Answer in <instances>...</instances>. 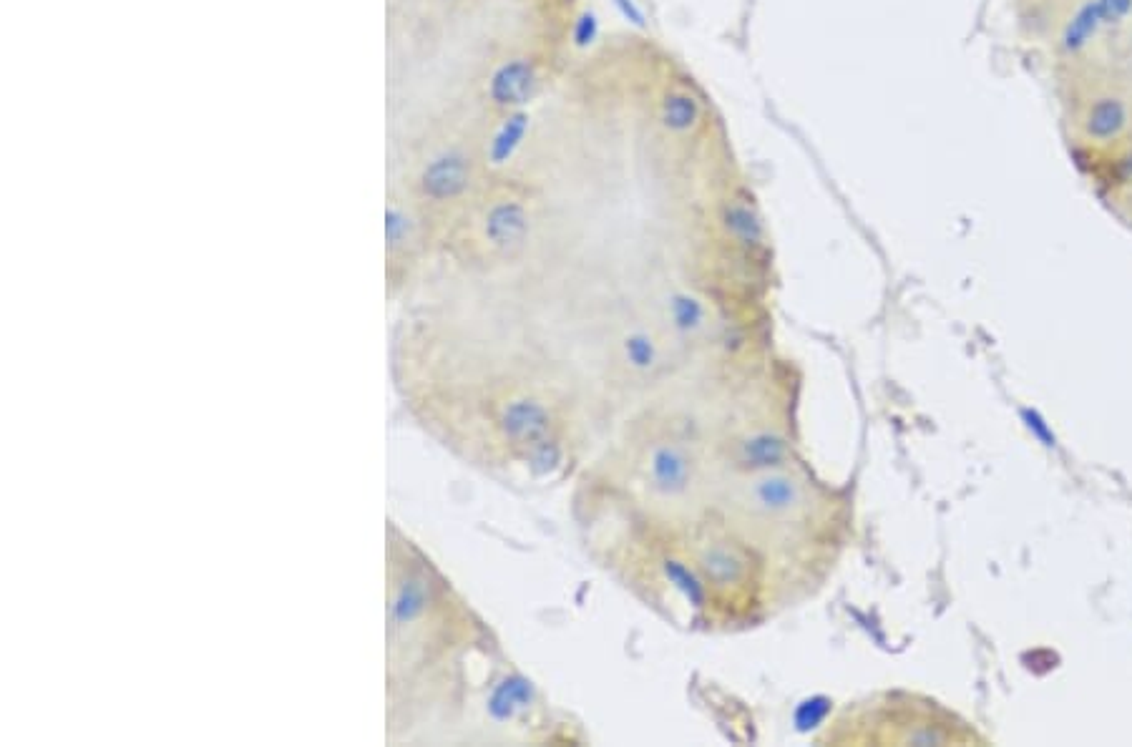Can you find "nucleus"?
Here are the masks:
<instances>
[{"label":"nucleus","mask_w":1132,"mask_h":747,"mask_svg":"<svg viewBox=\"0 0 1132 747\" xmlns=\"http://www.w3.org/2000/svg\"><path fill=\"white\" fill-rule=\"evenodd\" d=\"M579 0H388V184L466 202L574 63Z\"/></svg>","instance_id":"1"},{"label":"nucleus","mask_w":1132,"mask_h":747,"mask_svg":"<svg viewBox=\"0 0 1132 747\" xmlns=\"http://www.w3.org/2000/svg\"><path fill=\"white\" fill-rule=\"evenodd\" d=\"M431 290L411 300L390 348L395 393L416 426L506 486L577 476L604 426L579 365L511 302Z\"/></svg>","instance_id":"2"},{"label":"nucleus","mask_w":1132,"mask_h":747,"mask_svg":"<svg viewBox=\"0 0 1132 747\" xmlns=\"http://www.w3.org/2000/svg\"><path fill=\"white\" fill-rule=\"evenodd\" d=\"M388 735L421 740L458 725L509 664L489 622L436 561L388 524Z\"/></svg>","instance_id":"3"},{"label":"nucleus","mask_w":1132,"mask_h":747,"mask_svg":"<svg viewBox=\"0 0 1132 747\" xmlns=\"http://www.w3.org/2000/svg\"><path fill=\"white\" fill-rule=\"evenodd\" d=\"M582 541L637 602L692 632L743 634L778 614L768 564L715 509L675 524L609 521Z\"/></svg>","instance_id":"4"},{"label":"nucleus","mask_w":1132,"mask_h":747,"mask_svg":"<svg viewBox=\"0 0 1132 747\" xmlns=\"http://www.w3.org/2000/svg\"><path fill=\"white\" fill-rule=\"evenodd\" d=\"M720 478L682 380L627 413L602 453L584 463L572 514L579 531L619 519L692 521L715 509Z\"/></svg>","instance_id":"5"},{"label":"nucleus","mask_w":1132,"mask_h":747,"mask_svg":"<svg viewBox=\"0 0 1132 747\" xmlns=\"http://www.w3.org/2000/svg\"><path fill=\"white\" fill-rule=\"evenodd\" d=\"M715 511L765 559L778 614L811 602L838 564L848 501L803 456L720 478Z\"/></svg>","instance_id":"6"},{"label":"nucleus","mask_w":1132,"mask_h":747,"mask_svg":"<svg viewBox=\"0 0 1132 747\" xmlns=\"http://www.w3.org/2000/svg\"><path fill=\"white\" fill-rule=\"evenodd\" d=\"M685 388L705 423L722 478L803 456V370L770 340L727 355L687 378Z\"/></svg>","instance_id":"7"},{"label":"nucleus","mask_w":1132,"mask_h":747,"mask_svg":"<svg viewBox=\"0 0 1132 747\" xmlns=\"http://www.w3.org/2000/svg\"><path fill=\"white\" fill-rule=\"evenodd\" d=\"M974 732L936 702L904 692L868 697L838 710L816 735V745H946L969 742Z\"/></svg>","instance_id":"8"},{"label":"nucleus","mask_w":1132,"mask_h":747,"mask_svg":"<svg viewBox=\"0 0 1132 747\" xmlns=\"http://www.w3.org/2000/svg\"><path fill=\"white\" fill-rule=\"evenodd\" d=\"M1125 106L1117 99H1102L1087 114V134L1095 139H1110L1117 136L1125 126Z\"/></svg>","instance_id":"9"},{"label":"nucleus","mask_w":1132,"mask_h":747,"mask_svg":"<svg viewBox=\"0 0 1132 747\" xmlns=\"http://www.w3.org/2000/svg\"><path fill=\"white\" fill-rule=\"evenodd\" d=\"M1102 23V11L1097 3H1090V6L1082 8L1080 13H1077L1075 18H1072V23L1067 26L1065 31V46L1070 48V51H1077L1080 46H1085L1087 38L1095 33V28Z\"/></svg>","instance_id":"10"},{"label":"nucleus","mask_w":1132,"mask_h":747,"mask_svg":"<svg viewBox=\"0 0 1132 747\" xmlns=\"http://www.w3.org/2000/svg\"><path fill=\"white\" fill-rule=\"evenodd\" d=\"M1102 11V21H1117L1132 8V0H1097Z\"/></svg>","instance_id":"11"}]
</instances>
